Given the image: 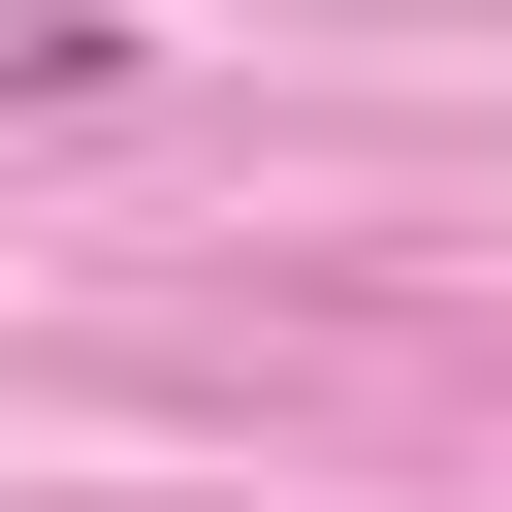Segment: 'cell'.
Masks as SVG:
<instances>
[{"instance_id":"6da1fadb","label":"cell","mask_w":512,"mask_h":512,"mask_svg":"<svg viewBox=\"0 0 512 512\" xmlns=\"http://www.w3.org/2000/svg\"><path fill=\"white\" fill-rule=\"evenodd\" d=\"M0 96H128V0H0Z\"/></svg>"}]
</instances>
